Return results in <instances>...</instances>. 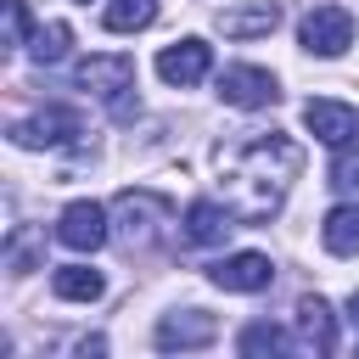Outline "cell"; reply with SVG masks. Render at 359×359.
Here are the masks:
<instances>
[{
    "instance_id": "1",
    "label": "cell",
    "mask_w": 359,
    "mask_h": 359,
    "mask_svg": "<svg viewBox=\"0 0 359 359\" xmlns=\"http://www.w3.org/2000/svg\"><path fill=\"white\" fill-rule=\"evenodd\" d=\"M303 168V146L292 135H252L241 146H219V185L224 208L241 224H269Z\"/></svg>"
},
{
    "instance_id": "2",
    "label": "cell",
    "mask_w": 359,
    "mask_h": 359,
    "mask_svg": "<svg viewBox=\"0 0 359 359\" xmlns=\"http://www.w3.org/2000/svg\"><path fill=\"white\" fill-rule=\"evenodd\" d=\"M168 219H174V202H168L163 191H118V202H112L118 241H123V247H135V252L157 247V241H163V230H168Z\"/></svg>"
},
{
    "instance_id": "3",
    "label": "cell",
    "mask_w": 359,
    "mask_h": 359,
    "mask_svg": "<svg viewBox=\"0 0 359 359\" xmlns=\"http://www.w3.org/2000/svg\"><path fill=\"white\" fill-rule=\"evenodd\" d=\"M79 84L95 95V101H107V112L118 118V123H129L140 107H135V62L129 56H90V62H79Z\"/></svg>"
},
{
    "instance_id": "4",
    "label": "cell",
    "mask_w": 359,
    "mask_h": 359,
    "mask_svg": "<svg viewBox=\"0 0 359 359\" xmlns=\"http://www.w3.org/2000/svg\"><path fill=\"white\" fill-rule=\"evenodd\" d=\"M297 39H303V50H314V56H342V50L353 45V11H348V6H314V11L303 17Z\"/></svg>"
},
{
    "instance_id": "5",
    "label": "cell",
    "mask_w": 359,
    "mask_h": 359,
    "mask_svg": "<svg viewBox=\"0 0 359 359\" xmlns=\"http://www.w3.org/2000/svg\"><path fill=\"white\" fill-rule=\"evenodd\" d=\"M79 135H84V118L73 107H39L34 118L11 123V140L17 146H73Z\"/></svg>"
},
{
    "instance_id": "6",
    "label": "cell",
    "mask_w": 359,
    "mask_h": 359,
    "mask_svg": "<svg viewBox=\"0 0 359 359\" xmlns=\"http://www.w3.org/2000/svg\"><path fill=\"white\" fill-rule=\"evenodd\" d=\"M303 123L331 146V151H359V112L353 107H342V101H309L303 107Z\"/></svg>"
},
{
    "instance_id": "7",
    "label": "cell",
    "mask_w": 359,
    "mask_h": 359,
    "mask_svg": "<svg viewBox=\"0 0 359 359\" xmlns=\"http://www.w3.org/2000/svg\"><path fill=\"white\" fill-rule=\"evenodd\" d=\"M208 67H213V50H208L202 39L163 45V56H157V79H163V84H180V90L202 84V79H208Z\"/></svg>"
},
{
    "instance_id": "8",
    "label": "cell",
    "mask_w": 359,
    "mask_h": 359,
    "mask_svg": "<svg viewBox=\"0 0 359 359\" xmlns=\"http://www.w3.org/2000/svg\"><path fill=\"white\" fill-rule=\"evenodd\" d=\"M219 95H224L230 107H247V112H252V107H275V101H280V90H275V73H264V67H247V62L219 73Z\"/></svg>"
},
{
    "instance_id": "9",
    "label": "cell",
    "mask_w": 359,
    "mask_h": 359,
    "mask_svg": "<svg viewBox=\"0 0 359 359\" xmlns=\"http://www.w3.org/2000/svg\"><path fill=\"white\" fill-rule=\"evenodd\" d=\"M56 236H62V247H73V252H95V247L107 241V208H101V202H67L62 219H56Z\"/></svg>"
},
{
    "instance_id": "10",
    "label": "cell",
    "mask_w": 359,
    "mask_h": 359,
    "mask_svg": "<svg viewBox=\"0 0 359 359\" xmlns=\"http://www.w3.org/2000/svg\"><path fill=\"white\" fill-rule=\"evenodd\" d=\"M292 337L303 353H337V314L325 297H303L292 314Z\"/></svg>"
},
{
    "instance_id": "11",
    "label": "cell",
    "mask_w": 359,
    "mask_h": 359,
    "mask_svg": "<svg viewBox=\"0 0 359 359\" xmlns=\"http://www.w3.org/2000/svg\"><path fill=\"white\" fill-rule=\"evenodd\" d=\"M208 275H213V286H224V292H264V286L275 280V264H269L264 252H230V258H219Z\"/></svg>"
},
{
    "instance_id": "12",
    "label": "cell",
    "mask_w": 359,
    "mask_h": 359,
    "mask_svg": "<svg viewBox=\"0 0 359 359\" xmlns=\"http://www.w3.org/2000/svg\"><path fill=\"white\" fill-rule=\"evenodd\" d=\"M213 337H219V320L202 314V309H185V314H163V320H157V348H168V353H174V348H180V353H185V348H208Z\"/></svg>"
},
{
    "instance_id": "13",
    "label": "cell",
    "mask_w": 359,
    "mask_h": 359,
    "mask_svg": "<svg viewBox=\"0 0 359 359\" xmlns=\"http://www.w3.org/2000/svg\"><path fill=\"white\" fill-rule=\"evenodd\" d=\"M275 22H280V6L275 0H252V6L219 11V34L224 39H258V34H275Z\"/></svg>"
},
{
    "instance_id": "14",
    "label": "cell",
    "mask_w": 359,
    "mask_h": 359,
    "mask_svg": "<svg viewBox=\"0 0 359 359\" xmlns=\"http://www.w3.org/2000/svg\"><path fill=\"white\" fill-rule=\"evenodd\" d=\"M230 219H236L230 208H219V202L202 196V202L185 208V241H196V247H219V241L230 236Z\"/></svg>"
},
{
    "instance_id": "15",
    "label": "cell",
    "mask_w": 359,
    "mask_h": 359,
    "mask_svg": "<svg viewBox=\"0 0 359 359\" xmlns=\"http://www.w3.org/2000/svg\"><path fill=\"white\" fill-rule=\"evenodd\" d=\"M320 241H325V252H337V258H359V208H353V202H337V208L325 213V224H320Z\"/></svg>"
},
{
    "instance_id": "16",
    "label": "cell",
    "mask_w": 359,
    "mask_h": 359,
    "mask_svg": "<svg viewBox=\"0 0 359 359\" xmlns=\"http://www.w3.org/2000/svg\"><path fill=\"white\" fill-rule=\"evenodd\" d=\"M50 292H56V297H67V303H95L107 286H101V275H95V269H84V264H62V269L50 275Z\"/></svg>"
},
{
    "instance_id": "17",
    "label": "cell",
    "mask_w": 359,
    "mask_h": 359,
    "mask_svg": "<svg viewBox=\"0 0 359 359\" xmlns=\"http://www.w3.org/2000/svg\"><path fill=\"white\" fill-rule=\"evenodd\" d=\"M151 22H157V0H107V11H101L107 34H135V28H151Z\"/></svg>"
},
{
    "instance_id": "18",
    "label": "cell",
    "mask_w": 359,
    "mask_h": 359,
    "mask_svg": "<svg viewBox=\"0 0 359 359\" xmlns=\"http://www.w3.org/2000/svg\"><path fill=\"white\" fill-rule=\"evenodd\" d=\"M67 45H73V28H67V22H39V28H34V39H28V56L50 67V62H62V56H67Z\"/></svg>"
},
{
    "instance_id": "19",
    "label": "cell",
    "mask_w": 359,
    "mask_h": 359,
    "mask_svg": "<svg viewBox=\"0 0 359 359\" xmlns=\"http://www.w3.org/2000/svg\"><path fill=\"white\" fill-rule=\"evenodd\" d=\"M236 348H241V353H280L286 337H280L275 325H247V331L236 337Z\"/></svg>"
},
{
    "instance_id": "20",
    "label": "cell",
    "mask_w": 359,
    "mask_h": 359,
    "mask_svg": "<svg viewBox=\"0 0 359 359\" xmlns=\"http://www.w3.org/2000/svg\"><path fill=\"white\" fill-rule=\"evenodd\" d=\"M6 45H28V6L6 0Z\"/></svg>"
},
{
    "instance_id": "21",
    "label": "cell",
    "mask_w": 359,
    "mask_h": 359,
    "mask_svg": "<svg viewBox=\"0 0 359 359\" xmlns=\"http://www.w3.org/2000/svg\"><path fill=\"white\" fill-rule=\"evenodd\" d=\"M348 314H353V325H359V292H353V297H348Z\"/></svg>"
},
{
    "instance_id": "22",
    "label": "cell",
    "mask_w": 359,
    "mask_h": 359,
    "mask_svg": "<svg viewBox=\"0 0 359 359\" xmlns=\"http://www.w3.org/2000/svg\"><path fill=\"white\" fill-rule=\"evenodd\" d=\"M84 6H90V0H84Z\"/></svg>"
}]
</instances>
